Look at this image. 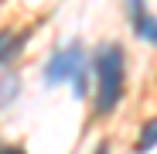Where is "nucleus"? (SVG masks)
Returning <instances> with one entry per match:
<instances>
[{"label": "nucleus", "mask_w": 157, "mask_h": 154, "mask_svg": "<svg viewBox=\"0 0 157 154\" xmlns=\"http://www.w3.org/2000/svg\"><path fill=\"white\" fill-rule=\"evenodd\" d=\"M96 69V113L106 116L116 110V103L123 99V82H126V62H123V48L120 45H99L92 55Z\"/></svg>", "instance_id": "f257e3e1"}, {"label": "nucleus", "mask_w": 157, "mask_h": 154, "mask_svg": "<svg viewBox=\"0 0 157 154\" xmlns=\"http://www.w3.org/2000/svg\"><path fill=\"white\" fill-rule=\"evenodd\" d=\"M17 86H21V82H17L14 72H0V110L17 99Z\"/></svg>", "instance_id": "39448f33"}, {"label": "nucleus", "mask_w": 157, "mask_h": 154, "mask_svg": "<svg viewBox=\"0 0 157 154\" xmlns=\"http://www.w3.org/2000/svg\"><path fill=\"white\" fill-rule=\"evenodd\" d=\"M126 10H130V21H133L137 38H144V41H150V45H154L157 28H154V17H150V10H147V0H130Z\"/></svg>", "instance_id": "7ed1b4c3"}, {"label": "nucleus", "mask_w": 157, "mask_h": 154, "mask_svg": "<svg viewBox=\"0 0 157 154\" xmlns=\"http://www.w3.org/2000/svg\"><path fill=\"white\" fill-rule=\"evenodd\" d=\"M24 38L28 34H14V31H0V65H7L17 58V51L24 48Z\"/></svg>", "instance_id": "20e7f679"}, {"label": "nucleus", "mask_w": 157, "mask_h": 154, "mask_svg": "<svg viewBox=\"0 0 157 154\" xmlns=\"http://www.w3.org/2000/svg\"><path fill=\"white\" fill-rule=\"evenodd\" d=\"M0 154H28V151H21V147H0Z\"/></svg>", "instance_id": "0eeeda50"}, {"label": "nucleus", "mask_w": 157, "mask_h": 154, "mask_svg": "<svg viewBox=\"0 0 157 154\" xmlns=\"http://www.w3.org/2000/svg\"><path fill=\"white\" fill-rule=\"evenodd\" d=\"M86 51L78 41L65 45L62 51L51 55V62L44 65V82L48 86H58V82H72L75 96H86Z\"/></svg>", "instance_id": "f03ea898"}, {"label": "nucleus", "mask_w": 157, "mask_h": 154, "mask_svg": "<svg viewBox=\"0 0 157 154\" xmlns=\"http://www.w3.org/2000/svg\"><path fill=\"white\" fill-rule=\"evenodd\" d=\"M154 137H157V123H154V120H147V127H144V134H140L137 151H140V154H144V151H150V147H154Z\"/></svg>", "instance_id": "423d86ee"}, {"label": "nucleus", "mask_w": 157, "mask_h": 154, "mask_svg": "<svg viewBox=\"0 0 157 154\" xmlns=\"http://www.w3.org/2000/svg\"><path fill=\"white\" fill-rule=\"evenodd\" d=\"M96 154H109V144H106V140H102V144L96 147Z\"/></svg>", "instance_id": "6e6552de"}]
</instances>
